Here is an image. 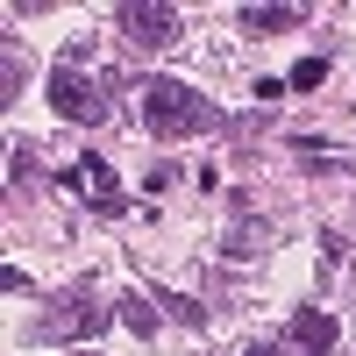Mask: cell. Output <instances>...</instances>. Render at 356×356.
Wrapping results in <instances>:
<instances>
[{
	"mask_svg": "<svg viewBox=\"0 0 356 356\" xmlns=\"http://www.w3.org/2000/svg\"><path fill=\"white\" fill-rule=\"evenodd\" d=\"M122 321L136 335H157V314H150V300H122Z\"/></svg>",
	"mask_w": 356,
	"mask_h": 356,
	"instance_id": "52a82bcc",
	"label": "cell"
},
{
	"mask_svg": "<svg viewBox=\"0 0 356 356\" xmlns=\"http://www.w3.org/2000/svg\"><path fill=\"white\" fill-rule=\"evenodd\" d=\"M243 356H292V349H278V342H250Z\"/></svg>",
	"mask_w": 356,
	"mask_h": 356,
	"instance_id": "9c48e42d",
	"label": "cell"
},
{
	"mask_svg": "<svg viewBox=\"0 0 356 356\" xmlns=\"http://www.w3.org/2000/svg\"><path fill=\"white\" fill-rule=\"evenodd\" d=\"M143 122H150V136H164V143H186L207 122L200 86H186V79H143Z\"/></svg>",
	"mask_w": 356,
	"mask_h": 356,
	"instance_id": "6da1fadb",
	"label": "cell"
},
{
	"mask_svg": "<svg viewBox=\"0 0 356 356\" xmlns=\"http://www.w3.org/2000/svg\"><path fill=\"white\" fill-rule=\"evenodd\" d=\"M114 22H122V29H129L136 43H150V50L178 36V15H171V8H157V0H150V8H143V0H129V8L114 15Z\"/></svg>",
	"mask_w": 356,
	"mask_h": 356,
	"instance_id": "277c9868",
	"label": "cell"
},
{
	"mask_svg": "<svg viewBox=\"0 0 356 356\" xmlns=\"http://www.w3.org/2000/svg\"><path fill=\"white\" fill-rule=\"evenodd\" d=\"M285 22H300V8H243V29H250V36H278Z\"/></svg>",
	"mask_w": 356,
	"mask_h": 356,
	"instance_id": "8992f818",
	"label": "cell"
},
{
	"mask_svg": "<svg viewBox=\"0 0 356 356\" xmlns=\"http://www.w3.org/2000/svg\"><path fill=\"white\" fill-rule=\"evenodd\" d=\"M65 186L86 193V207H93V214H122V207H129V193L114 186V171H107L100 157H79V164L65 171Z\"/></svg>",
	"mask_w": 356,
	"mask_h": 356,
	"instance_id": "7a4b0ae2",
	"label": "cell"
},
{
	"mask_svg": "<svg viewBox=\"0 0 356 356\" xmlns=\"http://www.w3.org/2000/svg\"><path fill=\"white\" fill-rule=\"evenodd\" d=\"M321 79H328V65H321V57H307V65H300V72H292V86H300V93H314V86H321Z\"/></svg>",
	"mask_w": 356,
	"mask_h": 356,
	"instance_id": "ba28073f",
	"label": "cell"
},
{
	"mask_svg": "<svg viewBox=\"0 0 356 356\" xmlns=\"http://www.w3.org/2000/svg\"><path fill=\"white\" fill-rule=\"evenodd\" d=\"M50 107L65 114V122H100V114H107V100H100V93H93V86H86L72 65L50 79Z\"/></svg>",
	"mask_w": 356,
	"mask_h": 356,
	"instance_id": "3957f363",
	"label": "cell"
},
{
	"mask_svg": "<svg viewBox=\"0 0 356 356\" xmlns=\"http://www.w3.org/2000/svg\"><path fill=\"white\" fill-rule=\"evenodd\" d=\"M292 342H300V349H314V356H328V349H335V321L321 314V307L292 314Z\"/></svg>",
	"mask_w": 356,
	"mask_h": 356,
	"instance_id": "5b68a950",
	"label": "cell"
}]
</instances>
